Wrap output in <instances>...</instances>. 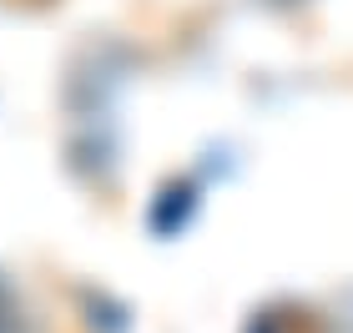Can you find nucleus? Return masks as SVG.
I'll return each mask as SVG.
<instances>
[{
    "label": "nucleus",
    "mask_w": 353,
    "mask_h": 333,
    "mask_svg": "<svg viewBox=\"0 0 353 333\" xmlns=\"http://www.w3.org/2000/svg\"><path fill=\"white\" fill-rule=\"evenodd\" d=\"M0 333H15V319H10V303H6V293H0Z\"/></svg>",
    "instance_id": "1"
}]
</instances>
